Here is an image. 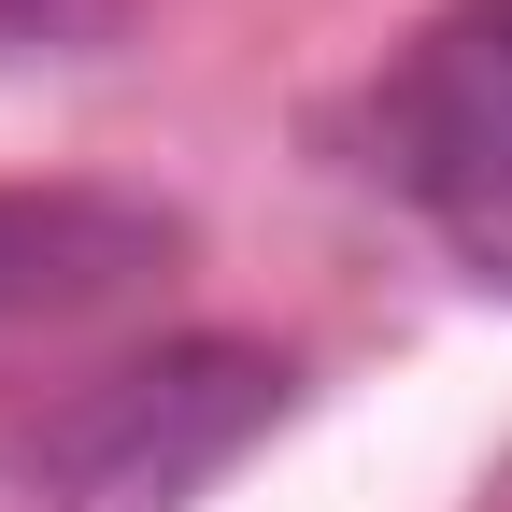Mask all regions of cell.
<instances>
[{"mask_svg": "<svg viewBox=\"0 0 512 512\" xmlns=\"http://www.w3.org/2000/svg\"><path fill=\"white\" fill-rule=\"evenodd\" d=\"M285 413V356L256 342H157L114 384H86L43 441V512H185L256 427Z\"/></svg>", "mask_w": 512, "mask_h": 512, "instance_id": "cell-1", "label": "cell"}, {"mask_svg": "<svg viewBox=\"0 0 512 512\" xmlns=\"http://www.w3.org/2000/svg\"><path fill=\"white\" fill-rule=\"evenodd\" d=\"M370 143H384V185L484 285H512V0H441L370 100Z\"/></svg>", "mask_w": 512, "mask_h": 512, "instance_id": "cell-2", "label": "cell"}, {"mask_svg": "<svg viewBox=\"0 0 512 512\" xmlns=\"http://www.w3.org/2000/svg\"><path fill=\"white\" fill-rule=\"evenodd\" d=\"M185 256V214L143 185H0V328H57V313H100L143 271Z\"/></svg>", "mask_w": 512, "mask_h": 512, "instance_id": "cell-3", "label": "cell"}, {"mask_svg": "<svg viewBox=\"0 0 512 512\" xmlns=\"http://www.w3.org/2000/svg\"><path fill=\"white\" fill-rule=\"evenodd\" d=\"M114 15V0H0V57H57V43H86Z\"/></svg>", "mask_w": 512, "mask_h": 512, "instance_id": "cell-4", "label": "cell"}]
</instances>
